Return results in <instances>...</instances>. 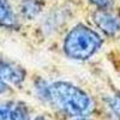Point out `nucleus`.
<instances>
[{"mask_svg":"<svg viewBox=\"0 0 120 120\" xmlns=\"http://www.w3.org/2000/svg\"><path fill=\"white\" fill-rule=\"evenodd\" d=\"M47 101L63 113L73 118L85 116L94 108L91 98L85 91L67 82L49 84Z\"/></svg>","mask_w":120,"mask_h":120,"instance_id":"nucleus-1","label":"nucleus"},{"mask_svg":"<svg viewBox=\"0 0 120 120\" xmlns=\"http://www.w3.org/2000/svg\"><path fill=\"white\" fill-rule=\"evenodd\" d=\"M102 38L85 25L79 24L70 31L64 42V51L67 56L76 60H85L93 56L101 47Z\"/></svg>","mask_w":120,"mask_h":120,"instance_id":"nucleus-2","label":"nucleus"},{"mask_svg":"<svg viewBox=\"0 0 120 120\" xmlns=\"http://www.w3.org/2000/svg\"><path fill=\"white\" fill-rule=\"evenodd\" d=\"M94 22L109 36H115L120 33V16L113 11L106 10L105 7L94 13Z\"/></svg>","mask_w":120,"mask_h":120,"instance_id":"nucleus-3","label":"nucleus"},{"mask_svg":"<svg viewBox=\"0 0 120 120\" xmlns=\"http://www.w3.org/2000/svg\"><path fill=\"white\" fill-rule=\"evenodd\" d=\"M0 78L13 85H21L25 78L24 68L0 54Z\"/></svg>","mask_w":120,"mask_h":120,"instance_id":"nucleus-4","label":"nucleus"},{"mask_svg":"<svg viewBox=\"0 0 120 120\" xmlns=\"http://www.w3.org/2000/svg\"><path fill=\"white\" fill-rule=\"evenodd\" d=\"M0 120H30L28 108L22 102L0 105Z\"/></svg>","mask_w":120,"mask_h":120,"instance_id":"nucleus-5","label":"nucleus"},{"mask_svg":"<svg viewBox=\"0 0 120 120\" xmlns=\"http://www.w3.org/2000/svg\"><path fill=\"white\" fill-rule=\"evenodd\" d=\"M0 26L7 29L18 26L17 16L7 0H0Z\"/></svg>","mask_w":120,"mask_h":120,"instance_id":"nucleus-6","label":"nucleus"},{"mask_svg":"<svg viewBox=\"0 0 120 120\" xmlns=\"http://www.w3.org/2000/svg\"><path fill=\"white\" fill-rule=\"evenodd\" d=\"M42 6L43 4L40 0H23L21 3V12L25 18L33 19L42 11Z\"/></svg>","mask_w":120,"mask_h":120,"instance_id":"nucleus-7","label":"nucleus"},{"mask_svg":"<svg viewBox=\"0 0 120 120\" xmlns=\"http://www.w3.org/2000/svg\"><path fill=\"white\" fill-rule=\"evenodd\" d=\"M107 105L114 115L120 120V95H114L107 98Z\"/></svg>","mask_w":120,"mask_h":120,"instance_id":"nucleus-8","label":"nucleus"},{"mask_svg":"<svg viewBox=\"0 0 120 120\" xmlns=\"http://www.w3.org/2000/svg\"><path fill=\"white\" fill-rule=\"evenodd\" d=\"M91 3H94L95 5L97 6H101V7H105L106 5H108L109 3V0H90Z\"/></svg>","mask_w":120,"mask_h":120,"instance_id":"nucleus-9","label":"nucleus"},{"mask_svg":"<svg viewBox=\"0 0 120 120\" xmlns=\"http://www.w3.org/2000/svg\"><path fill=\"white\" fill-rule=\"evenodd\" d=\"M7 90H8V86H7L6 82H5V81H3V79L0 78V94L6 93Z\"/></svg>","mask_w":120,"mask_h":120,"instance_id":"nucleus-10","label":"nucleus"},{"mask_svg":"<svg viewBox=\"0 0 120 120\" xmlns=\"http://www.w3.org/2000/svg\"><path fill=\"white\" fill-rule=\"evenodd\" d=\"M33 120H48V119H46V118L42 116V115H38V116H36V118L33 119Z\"/></svg>","mask_w":120,"mask_h":120,"instance_id":"nucleus-11","label":"nucleus"},{"mask_svg":"<svg viewBox=\"0 0 120 120\" xmlns=\"http://www.w3.org/2000/svg\"><path fill=\"white\" fill-rule=\"evenodd\" d=\"M75 120H89V119H86V118H84V116H81V118H76Z\"/></svg>","mask_w":120,"mask_h":120,"instance_id":"nucleus-12","label":"nucleus"}]
</instances>
